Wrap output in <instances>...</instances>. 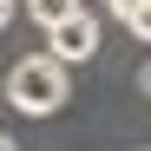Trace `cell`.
<instances>
[{
	"instance_id": "cell-1",
	"label": "cell",
	"mask_w": 151,
	"mask_h": 151,
	"mask_svg": "<svg viewBox=\"0 0 151 151\" xmlns=\"http://www.w3.org/2000/svg\"><path fill=\"white\" fill-rule=\"evenodd\" d=\"M66 92H72L66 66L46 59V53H27V59L7 66V99H13L20 112H33V118H53V112L66 105Z\"/></svg>"
},
{
	"instance_id": "cell-2",
	"label": "cell",
	"mask_w": 151,
	"mask_h": 151,
	"mask_svg": "<svg viewBox=\"0 0 151 151\" xmlns=\"http://www.w3.org/2000/svg\"><path fill=\"white\" fill-rule=\"evenodd\" d=\"M40 53H46V59H59V66H79V59H92V53H99V20L79 7L72 20H59V27L46 33V46H40Z\"/></svg>"
},
{
	"instance_id": "cell-3",
	"label": "cell",
	"mask_w": 151,
	"mask_h": 151,
	"mask_svg": "<svg viewBox=\"0 0 151 151\" xmlns=\"http://www.w3.org/2000/svg\"><path fill=\"white\" fill-rule=\"evenodd\" d=\"M27 13H33V27H46V33H53L59 20H72V13H79V0H27Z\"/></svg>"
},
{
	"instance_id": "cell-4",
	"label": "cell",
	"mask_w": 151,
	"mask_h": 151,
	"mask_svg": "<svg viewBox=\"0 0 151 151\" xmlns=\"http://www.w3.org/2000/svg\"><path fill=\"white\" fill-rule=\"evenodd\" d=\"M125 33H132V40H145V46H151V0H138V7L125 13Z\"/></svg>"
},
{
	"instance_id": "cell-5",
	"label": "cell",
	"mask_w": 151,
	"mask_h": 151,
	"mask_svg": "<svg viewBox=\"0 0 151 151\" xmlns=\"http://www.w3.org/2000/svg\"><path fill=\"white\" fill-rule=\"evenodd\" d=\"M7 20H13V0H0V33H7Z\"/></svg>"
},
{
	"instance_id": "cell-6",
	"label": "cell",
	"mask_w": 151,
	"mask_h": 151,
	"mask_svg": "<svg viewBox=\"0 0 151 151\" xmlns=\"http://www.w3.org/2000/svg\"><path fill=\"white\" fill-rule=\"evenodd\" d=\"M138 86H145V99H151V66H138Z\"/></svg>"
},
{
	"instance_id": "cell-7",
	"label": "cell",
	"mask_w": 151,
	"mask_h": 151,
	"mask_svg": "<svg viewBox=\"0 0 151 151\" xmlns=\"http://www.w3.org/2000/svg\"><path fill=\"white\" fill-rule=\"evenodd\" d=\"M0 151H20V145H13V138H7V132H0Z\"/></svg>"
}]
</instances>
